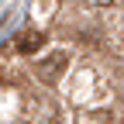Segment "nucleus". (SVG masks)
Returning <instances> with one entry per match:
<instances>
[{
    "mask_svg": "<svg viewBox=\"0 0 124 124\" xmlns=\"http://www.w3.org/2000/svg\"><path fill=\"white\" fill-rule=\"evenodd\" d=\"M41 45H45V35H41V31H24V35L17 38V52L21 55H35Z\"/></svg>",
    "mask_w": 124,
    "mask_h": 124,
    "instance_id": "obj_1",
    "label": "nucleus"
},
{
    "mask_svg": "<svg viewBox=\"0 0 124 124\" xmlns=\"http://www.w3.org/2000/svg\"><path fill=\"white\" fill-rule=\"evenodd\" d=\"M62 66H66V55H62V52H55L48 62H41V66H38V72H41V76H55Z\"/></svg>",
    "mask_w": 124,
    "mask_h": 124,
    "instance_id": "obj_2",
    "label": "nucleus"
},
{
    "mask_svg": "<svg viewBox=\"0 0 124 124\" xmlns=\"http://www.w3.org/2000/svg\"><path fill=\"white\" fill-rule=\"evenodd\" d=\"M90 4H97V7H107V4H114V0H90Z\"/></svg>",
    "mask_w": 124,
    "mask_h": 124,
    "instance_id": "obj_3",
    "label": "nucleus"
}]
</instances>
